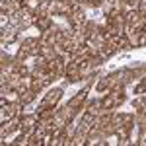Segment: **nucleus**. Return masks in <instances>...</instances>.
Segmentation results:
<instances>
[{"label": "nucleus", "mask_w": 146, "mask_h": 146, "mask_svg": "<svg viewBox=\"0 0 146 146\" xmlns=\"http://www.w3.org/2000/svg\"><path fill=\"white\" fill-rule=\"evenodd\" d=\"M84 100H86V90H84V92H78V96L70 101V109H76V107H78V105H80Z\"/></svg>", "instance_id": "obj_2"}, {"label": "nucleus", "mask_w": 146, "mask_h": 146, "mask_svg": "<svg viewBox=\"0 0 146 146\" xmlns=\"http://www.w3.org/2000/svg\"><path fill=\"white\" fill-rule=\"evenodd\" d=\"M60 94H62L60 90L49 92V94L45 96V100H43V103H41V107H47V105H55L56 101H58V98H60Z\"/></svg>", "instance_id": "obj_1"}]
</instances>
